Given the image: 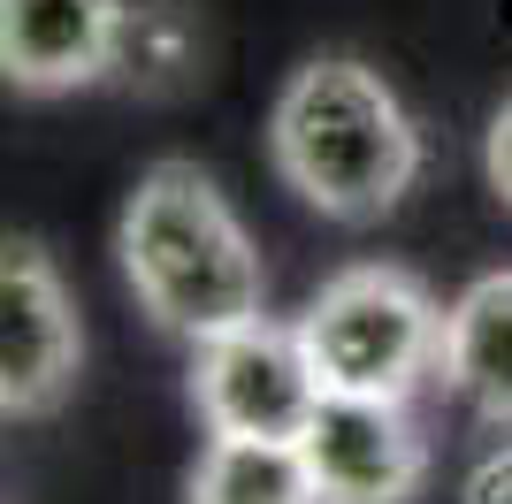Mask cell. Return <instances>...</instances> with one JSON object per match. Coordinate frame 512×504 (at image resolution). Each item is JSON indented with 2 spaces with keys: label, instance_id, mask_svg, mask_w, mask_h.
<instances>
[{
  "label": "cell",
  "instance_id": "6da1fadb",
  "mask_svg": "<svg viewBox=\"0 0 512 504\" xmlns=\"http://www.w3.org/2000/svg\"><path fill=\"white\" fill-rule=\"evenodd\" d=\"M123 275L138 306L169 336H230L245 321H260V298H268V275H260V252L245 237L222 191L207 184V168L192 161H153L138 176L123 207Z\"/></svg>",
  "mask_w": 512,
  "mask_h": 504
},
{
  "label": "cell",
  "instance_id": "7a4b0ae2",
  "mask_svg": "<svg viewBox=\"0 0 512 504\" xmlns=\"http://www.w3.org/2000/svg\"><path fill=\"white\" fill-rule=\"evenodd\" d=\"M268 146L283 184L329 222H383L421 176V138L398 92L352 54H321L283 84Z\"/></svg>",
  "mask_w": 512,
  "mask_h": 504
},
{
  "label": "cell",
  "instance_id": "3957f363",
  "mask_svg": "<svg viewBox=\"0 0 512 504\" xmlns=\"http://www.w3.org/2000/svg\"><path fill=\"white\" fill-rule=\"evenodd\" d=\"M321 390L406 405L444 367V314L406 268H344L299 321Z\"/></svg>",
  "mask_w": 512,
  "mask_h": 504
},
{
  "label": "cell",
  "instance_id": "277c9868",
  "mask_svg": "<svg viewBox=\"0 0 512 504\" xmlns=\"http://www.w3.org/2000/svg\"><path fill=\"white\" fill-rule=\"evenodd\" d=\"M321 375L299 329L245 321L230 336H207L192 359V405L214 436H283L299 443L306 420L321 413Z\"/></svg>",
  "mask_w": 512,
  "mask_h": 504
},
{
  "label": "cell",
  "instance_id": "5b68a950",
  "mask_svg": "<svg viewBox=\"0 0 512 504\" xmlns=\"http://www.w3.org/2000/svg\"><path fill=\"white\" fill-rule=\"evenodd\" d=\"M85 359V329L62 275L31 237H8L0 252V405L8 420H39L62 405Z\"/></svg>",
  "mask_w": 512,
  "mask_h": 504
},
{
  "label": "cell",
  "instance_id": "8992f818",
  "mask_svg": "<svg viewBox=\"0 0 512 504\" xmlns=\"http://www.w3.org/2000/svg\"><path fill=\"white\" fill-rule=\"evenodd\" d=\"M321 504H406L428 474V443L398 398H321L299 436Z\"/></svg>",
  "mask_w": 512,
  "mask_h": 504
},
{
  "label": "cell",
  "instance_id": "52a82bcc",
  "mask_svg": "<svg viewBox=\"0 0 512 504\" xmlns=\"http://www.w3.org/2000/svg\"><path fill=\"white\" fill-rule=\"evenodd\" d=\"M123 0H0V69L16 92H77L123 54Z\"/></svg>",
  "mask_w": 512,
  "mask_h": 504
},
{
  "label": "cell",
  "instance_id": "ba28073f",
  "mask_svg": "<svg viewBox=\"0 0 512 504\" xmlns=\"http://www.w3.org/2000/svg\"><path fill=\"white\" fill-rule=\"evenodd\" d=\"M444 390L467 413L512 428V275H482L444 314Z\"/></svg>",
  "mask_w": 512,
  "mask_h": 504
},
{
  "label": "cell",
  "instance_id": "9c48e42d",
  "mask_svg": "<svg viewBox=\"0 0 512 504\" xmlns=\"http://www.w3.org/2000/svg\"><path fill=\"white\" fill-rule=\"evenodd\" d=\"M192 504H321L314 466L283 436H214L192 474Z\"/></svg>",
  "mask_w": 512,
  "mask_h": 504
},
{
  "label": "cell",
  "instance_id": "30bf717a",
  "mask_svg": "<svg viewBox=\"0 0 512 504\" xmlns=\"http://www.w3.org/2000/svg\"><path fill=\"white\" fill-rule=\"evenodd\" d=\"M184 62H192V23L176 16L169 0H161V8H130L115 69H130V77H146V84H169Z\"/></svg>",
  "mask_w": 512,
  "mask_h": 504
},
{
  "label": "cell",
  "instance_id": "8fae6325",
  "mask_svg": "<svg viewBox=\"0 0 512 504\" xmlns=\"http://www.w3.org/2000/svg\"><path fill=\"white\" fill-rule=\"evenodd\" d=\"M467 504H512V443L467 474Z\"/></svg>",
  "mask_w": 512,
  "mask_h": 504
},
{
  "label": "cell",
  "instance_id": "7c38bea8",
  "mask_svg": "<svg viewBox=\"0 0 512 504\" xmlns=\"http://www.w3.org/2000/svg\"><path fill=\"white\" fill-rule=\"evenodd\" d=\"M490 184L512 199V100L497 107V123H490Z\"/></svg>",
  "mask_w": 512,
  "mask_h": 504
}]
</instances>
